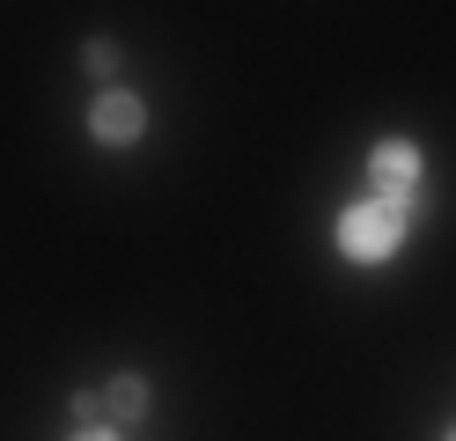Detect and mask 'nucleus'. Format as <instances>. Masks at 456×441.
<instances>
[{"mask_svg":"<svg viewBox=\"0 0 456 441\" xmlns=\"http://www.w3.org/2000/svg\"><path fill=\"white\" fill-rule=\"evenodd\" d=\"M368 184H376V199H412L419 147L412 140H376V147H368Z\"/></svg>","mask_w":456,"mask_h":441,"instance_id":"7ed1b4c3","label":"nucleus"},{"mask_svg":"<svg viewBox=\"0 0 456 441\" xmlns=\"http://www.w3.org/2000/svg\"><path fill=\"white\" fill-rule=\"evenodd\" d=\"M74 441H118L110 427H74Z\"/></svg>","mask_w":456,"mask_h":441,"instance_id":"423d86ee","label":"nucleus"},{"mask_svg":"<svg viewBox=\"0 0 456 441\" xmlns=\"http://www.w3.org/2000/svg\"><path fill=\"white\" fill-rule=\"evenodd\" d=\"M74 420H81V427H103V397L81 390V397H74Z\"/></svg>","mask_w":456,"mask_h":441,"instance_id":"39448f33","label":"nucleus"},{"mask_svg":"<svg viewBox=\"0 0 456 441\" xmlns=\"http://www.w3.org/2000/svg\"><path fill=\"white\" fill-rule=\"evenodd\" d=\"M405 228H412V199H354L346 214H338V257L346 265H390L397 250H405Z\"/></svg>","mask_w":456,"mask_h":441,"instance_id":"f257e3e1","label":"nucleus"},{"mask_svg":"<svg viewBox=\"0 0 456 441\" xmlns=\"http://www.w3.org/2000/svg\"><path fill=\"white\" fill-rule=\"evenodd\" d=\"M140 126H148V110H140V96H126V88H103L89 103V140L96 147H133Z\"/></svg>","mask_w":456,"mask_h":441,"instance_id":"f03ea898","label":"nucleus"},{"mask_svg":"<svg viewBox=\"0 0 456 441\" xmlns=\"http://www.w3.org/2000/svg\"><path fill=\"white\" fill-rule=\"evenodd\" d=\"M449 441H456V434H449Z\"/></svg>","mask_w":456,"mask_h":441,"instance_id":"0eeeda50","label":"nucleus"},{"mask_svg":"<svg viewBox=\"0 0 456 441\" xmlns=\"http://www.w3.org/2000/svg\"><path fill=\"white\" fill-rule=\"evenodd\" d=\"M103 404L118 412V420H133V412L148 404V382H140V375H118V382H110V397H103Z\"/></svg>","mask_w":456,"mask_h":441,"instance_id":"20e7f679","label":"nucleus"}]
</instances>
